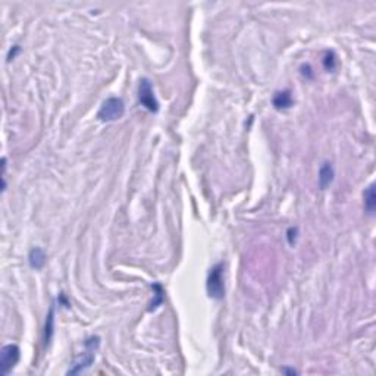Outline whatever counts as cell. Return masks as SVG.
<instances>
[{
	"label": "cell",
	"mask_w": 376,
	"mask_h": 376,
	"mask_svg": "<svg viewBox=\"0 0 376 376\" xmlns=\"http://www.w3.org/2000/svg\"><path fill=\"white\" fill-rule=\"evenodd\" d=\"M151 288H153V293H154V300L151 301V304H150V307H148V312H154V310L163 303V297H165L163 288H162L160 284L156 282V284L151 285Z\"/></svg>",
	"instance_id": "cell-10"
},
{
	"label": "cell",
	"mask_w": 376,
	"mask_h": 376,
	"mask_svg": "<svg viewBox=\"0 0 376 376\" xmlns=\"http://www.w3.org/2000/svg\"><path fill=\"white\" fill-rule=\"evenodd\" d=\"M28 260H30L31 268L42 269L43 266H44V263H46V254H44V251L40 247H36V249H33V250L30 251Z\"/></svg>",
	"instance_id": "cell-8"
},
{
	"label": "cell",
	"mask_w": 376,
	"mask_h": 376,
	"mask_svg": "<svg viewBox=\"0 0 376 376\" xmlns=\"http://www.w3.org/2000/svg\"><path fill=\"white\" fill-rule=\"evenodd\" d=\"M323 66H325L326 71H334L335 66H336V58H335L334 52H328V53L325 55Z\"/></svg>",
	"instance_id": "cell-12"
},
{
	"label": "cell",
	"mask_w": 376,
	"mask_h": 376,
	"mask_svg": "<svg viewBox=\"0 0 376 376\" xmlns=\"http://www.w3.org/2000/svg\"><path fill=\"white\" fill-rule=\"evenodd\" d=\"M138 100H140L141 106H144L148 112L156 113L159 110V102H157V99L154 96L153 85H151V83L147 78H143L140 81V85H138Z\"/></svg>",
	"instance_id": "cell-5"
},
{
	"label": "cell",
	"mask_w": 376,
	"mask_h": 376,
	"mask_svg": "<svg viewBox=\"0 0 376 376\" xmlns=\"http://www.w3.org/2000/svg\"><path fill=\"white\" fill-rule=\"evenodd\" d=\"M53 328H55V307L52 306L47 314V320H46V335H44L46 344H49L53 336Z\"/></svg>",
	"instance_id": "cell-11"
},
{
	"label": "cell",
	"mask_w": 376,
	"mask_h": 376,
	"mask_svg": "<svg viewBox=\"0 0 376 376\" xmlns=\"http://www.w3.org/2000/svg\"><path fill=\"white\" fill-rule=\"evenodd\" d=\"M21 52V47L20 46H14L11 50H9V53H8V61H12V59H15V56L18 55Z\"/></svg>",
	"instance_id": "cell-14"
},
{
	"label": "cell",
	"mask_w": 376,
	"mask_h": 376,
	"mask_svg": "<svg viewBox=\"0 0 376 376\" xmlns=\"http://www.w3.org/2000/svg\"><path fill=\"white\" fill-rule=\"evenodd\" d=\"M124 113H125L124 100L119 97H109L100 106L97 112V118L103 122H113V121L121 119Z\"/></svg>",
	"instance_id": "cell-2"
},
{
	"label": "cell",
	"mask_w": 376,
	"mask_h": 376,
	"mask_svg": "<svg viewBox=\"0 0 376 376\" xmlns=\"http://www.w3.org/2000/svg\"><path fill=\"white\" fill-rule=\"evenodd\" d=\"M208 294L210 298L221 300L225 297V284H224V265L218 263L210 269L208 276Z\"/></svg>",
	"instance_id": "cell-3"
},
{
	"label": "cell",
	"mask_w": 376,
	"mask_h": 376,
	"mask_svg": "<svg viewBox=\"0 0 376 376\" xmlns=\"http://www.w3.org/2000/svg\"><path fill=\"white\" fill-rule=\"evenodd\" d=\"M99 345H100V338L99 336H90L84 344L83 355L72 364V367L68 370V375H78V373L85 372L93 364Z\"/></svg>",
	"instance_id": "cell-1"
},
{
	"label": "cell",
	"mask_w": 376,
	"mask_h": 376,
	"mask_svg": "<svg viewBox=\"0 0 376 376\" xmlns=\"http://www.w3.org/2000/svg\"><path fill=\"white\" fill-rule=\"evenodd\" d=\"M273 107L278 109V110H285V109H290L293 106V96H291V91L290 90H284V91H278L275 96H273Z\"/></svg>",
	"instance_id": "cell-7"
},
{
	"label": "cell",
	"mask_w": 376,
	"mask_h": 376,
	"mask_svg": "<svg viewBox=\"0 0 376 376\" xmlns=\"http://www.w3.org/2000/svg\"><path fill=\"white\" fill-rule=\"evenodd\" d=\"M363 197H364V208L367 210V213H369V215H373V213H375L376 206L375 187H373V185H369L367 190L364 191Z\"/></svg>",
	"instance_id": "cell-9"
},
{
	"label": "cell",
	"mask_w": 376,
	"mask_h": 376,
	"mask_svg": "<svg viewBox=\"0 0 376 376\" xmlns=\"http://www.w3.org/2000/svg\"><path fill=\"white\" fill-rule=\"evenodd\" d=\"M335 178V170L334 166L331 163H323L322 167L319 169V187L322 190H326Z\"/></svg>",
	"instance_id": "cell-6"
},
{
	"label": "cell",
	"mask_w": 376,
	"mask_h": 376,
	"mask_svg": "<svg viewBox=\"0 0 376 376\" xmlns=\"http://www.w3.org/2000/svg\"><path fill=\"white\" fill-rule=\"evenodd\" d=\"M20 361V347L15 344H8L0 351V370L2 375H9V372Z\"/></svg>",
	"instance_id": "cell-4"
},
{
	"label": "cell",
	"mask_w": 376,
	"mask_h": 376,
	"mask_svg": "<svg viewBox=\"0 0 376 376\" xmlns=\"http://www.w3.org/2000/svg\"><path fill=\"white\" fill-rule=\"evenodd\" d=\"M297 234H298V230H297V228H290V230H288V243H290V246H294V244H295Z\"/></svg>",
	"instance_id": "cell-13"
}]
</instances>
